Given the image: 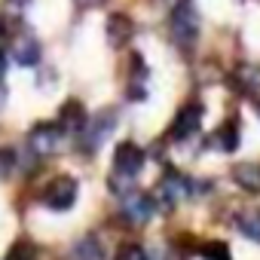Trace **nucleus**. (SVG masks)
<instances>
[{
    "label": "nucleus",
    "instance_id": "nucleus-1",
    "mask_svg": "<svg viewBox=\"0 0 260 260\" xmlns=\"http://www.w3.org/2000/svg\"><path fill=\"white\" fill-rule=\"evenodd\" d=\"M169 25H172V37H175L181 46H193V43H196V34H199V19H196L193 4L181 0V4L172 10V16H169Z\"/></svg>",
    "mask_w": 260,
    "mask_h": 260
},
{
    "label": "nucleus",
    "instance_id": "nucleus-2",
    "mask_svg": "<svg viewBox=\"0 0 260 260\" xmlns=\"http://www.w3.org/2000/svg\"><path fill=\"white\" fill-rule=\"evenodd\" d=\"M77 181L74 178H68V175H61V178H55V181H49V187L43 190V202L52 208V211H68L74 202H77Z\"/></svg>",
    "mask_w": 260,
    "mask_h": 260
},
{
    "label": "nucleus",
    "instance_id": "nucleus-3",
    "mask_svg": "<svg viewBox=\"0 0 260 260\" xmlns=\"http://www.w3.org/2000/svg\"><path fill=\"white\" fill-rule=\"evenodd\" d=\"M144 169V150L132 141H122L116 150H113V172L119 178H135L138 172Z\"/></svg>",
    "mask_w": 260,
    "mask_h": 260
},
{
    "label": "nucleus",
    "instance_id": "nucleus-4",
    "mask_svg": "<svg viewBox=\"0 0 260 260\" xmlns=\"http://www.w3.org/2000/svg\"><path fill=\"white\" fill-rule=\"evenodd\" d=\"M153 211H156L153 196L138 193V190L122 193V214H125V220H128V223H147V220L153 217Z\"/></svg>",
    "mask_w": 260,
    "mask_h": 260
},
{
    "label": "nucleus",
    "instance_id": "nucleus-5",
    "mask_svg": "<svg viewBox=\"0 0 260 260\" xmlns=\"http://www.w3.org/2000/svg\"><path fill=\"white\" fill-rule=\"evenodd\" d=\"M28 144L37 156H49L58 150L61 144V125H52V122H40L31 128V135H28Z\"/></svg>",
    "mask_w": 260,
    "mask_h": 260
},
{
    "label": "nucleus",
    "instance_id": "nucleus-6",
    "mask_svg": "<svg viewBox=\"0 0 260 260\" xmlns=\"http://www.w3.org/2000/svg\"><path fill=\"white\" fill-rule=\"evenodd\" d=\"M199 122H202V104H187V107H181L178 116H175V122H172V138H175V141L190 138L196 128H199Z\"/></svg>",
    "mask_w": 260,
    "mask_h": 260
},
{
    "label": "nucleus",
    "instance_id": "nucleus-7",
    "mask_svg": "<svg viewBox=\"0 0 260 260\" xmlns=\"http://www.w3.org/2000/svg\"><path fill=\"white\" fill-rule=\"evenodd\" d=\"M169 205H175V202H181V199H187L190 196V181L184 178V175H178V172H166L162 175V181H159V190H156Z\"/></svg>",
    "mask_w": 260,
    "mask_h": 260
},
{
    "label": "nucleus",
    "instance_id": "nucleus-8",
    "mask_svg": "<svg viewBox=\"0 0 260 260\" xmlns=\"http://www.w3.org/2000/svg\"><path fill=\"white\" fill-rule=\"evenodd\" d=\"M113 128V110H104V113H98L95 116V122H92V128H89V138H86V147L89 150H98V144L107 138V132Z\"/></svg>",
    "mask_w": 260,
    "mask_h": 260
},
{
    "label": "nucleus",
    "instance_id": "nucleus-9",
    "mask_svg": "<svg viewBox=\"0 0 260 260\" xmlns=\"http://www.w3.org/2000/svg\"><path fill=\"white\" fill-rule=\"evenodd\" d=\"M61 128H71V132H83L86 128V110L80 101H68L61 107Z\"/></svg>",
    "mask_w": 260,
    "mask_h": 260
},
{
    "label": "nucleus",
    "instance_id": "nucleus-10",
    "mask_svg": "<svg viewBox=\"0 0 260 260\" xmlns=\"http://www.w3.org/2000/svg\"><path fill=\"white\" fill-rule=\"evenodd\" d=\"M16 61L22 64V68H34L37 61H40V43L34 40V37H22L19 43H16Z\"/></svg>",
    "mask_w": 260,
    "mask_h": 260
},
{
    "label": "nucleus",
    "instance_id": "nucleus-11",
    "mask_svg": "<svg viewBox=\"0 0 260 260\" xmlns=\"http://www.w3.org/2000/svg\"><path fill=\"white\" fill-rule=\"evenodd\" d=\"M211 144H217L223 153H233L236 147H239V128H236V119H230V122H223L217 132H214V138H211Z\"/></svg>",
    "mask_w": 260,
    "mask_h": 260
},
{
    "label": "nucleus",
    "instance_id": "nucleus-12",
    "mask_svg": "<svg viewBox=\"0 0 260 260\" xmlns=\"http://www.w3.org/2000/svg\"><path fill=\"white\" fill-rule=\"evenodd\" d=\"M233 178H236V184H242L245 190H260V166L242 162V166L233 169Z\"/></svg>",
    "mask_w": 260,
    "mask_h": 260
},
{
    "label": "nucleus",
    "instance_id": "nucleus-13",
    "mask_svg": "<svg viewBox=\"0 0 260 260\" xmlns=\"http://www.w3.org/2000/svg\"><path fill=\"white\" fill-rule=\"evenodd\" d=\"M128 34H132V22H128L125 16H110V22H107V37H110V43L119 46V43L128 40Z\"/></svg>",
    "mask_w": 260,
    "mask_h": 260
},
{
    "label": "nucleus",
    "instance_id": "nucleus-14",
    "mask_svg": "<svg viewBox=\"0 0 260 260\" xmlns=\"http://www.w3.org/2000/svg\"><path fill=\"white\" fill-rule=\"evenodd\" d=\"M71 257H74V260H101V257H104V251H101L98 239L86 236V239H80V242L74 245V254H71Z\"/></svg>",
    "mask_w": 260,
    "mask_h": 260
},
{
    "label": "nucleus",
    "instance_id": "nucleus-15",
    "mask_svg": "<svg viewBox=\"0 0 260 260\" xmlns=\"http://www.w3.org/2000/svg\"><path fill=\"white\" fill-rule=\"evenodd\" d=\"M236 223H239V230L248 236V239H254V242H260V208H251V211H242L239 217H236Z\"/></svg>",
    "mask_w": 260,
    "mask_h": 260
},
{
    "label": "nucleus",
    "instance_id": "nucleus-16",
    "mask_svg": "<svg viewBox=\"0 0 260 260\" xmlns=\"http://www.w3.org/2000/svg\"><path fill=\"white\" fill-rule=\"evenodd\" d=\"M199 254H202V260H233L226 242H205V245L199 248Z\"/></svg>",
    "mask_w": 260,
    "mask_h": 260
},
{
    "label": "nucleus",
    "instance_id": "nucleus-17",
    "mask_svg": "<svg viewBox=\"0 0 260 260\" xmlns=\"http://www.w3.org/2000/svg\"><path fill=\"white\" fill-rule=\"evenodd\" d=\"M7 260H37V248L31 242H16Z\"/></svg>",
    "mask_w": 260,
    "mask_h": 260
},
{
    "label": "nucleus",
    "instance_id": "nucleus-18",
    "mask_svg": "<svg viewBox=\"0 0 260 260\" xmlns=\"http://www.w3.org/2000/svg\"><path fill=\"white\" fill-rule=\"evenodd\" d=\"M116 260H147V251L141 245H122L116 251Z\"/></svg>",
    "mask_w": 260,
    "mask_h": 260
},
{
    "label": "nucleus",
    "instance_id": "nucleus-19",
    "mask_svg": "<svg viewBox=\"0 0 260 260\" xmlns=\"http://www.w3.org/2000/svg\"><path fill=\"white\" fill-rule=\"evenodd\" d=\"M25 4H28V0H7V7H10L13 13H22V10H25Z\"/></svg>",
    "mask_w": 260,
    "mask_h": 260
},
{
    "label": "nucleus",
    "instance_id": "nucleus-20",
    "mask_svg": "<svg viewBox=\"0 0 260 260\" xmlns=\"http://www.w3.org/2000/svg\"><path fill=\"white\" fill-rule=\"evenodd\" d=\"M4 68H7V55L0 52V74H4Z\"/></svg>",
    "mask_w": 260,
    "mask_h": 260
},
{
    "label": "nucleus",
    "instance_id": "nucleus-21",
    "mask_svg": "<svg viewBox=\"0 0 260 260\" xmlns=\"http://www.w3.org/2000/svg\"><path fill=\"white\" fill-rule=\"evenodd\" d=\"M80 4H86V7H92V4H101V0H80Z\"/></svg>",
    "mask_w": 260,
    "mask_h": 260
},
{
    "label": "nucleus",
    "instance_id": "nucleus-22",
    "mask_svg": "<svg viewBox=\"0 0 260 260\" xmlns=\"http://www.w3.org/2000/svg\"><path fill=\"white\" fill-rule=\"evenodd\" d=\"M0 104H4V89H0Z\"/></svg>",
    "mask_w": 260,
    "mask_h": 260
},
{
    "label": "nucleus",
    "instance_id": "nucleus-23",
    "mask_svg": "<svg viewBox=\"0 0 260 260\" xmlns=\"http://www.w3.org/2000/svg\"><path fill=\"white\" fill-rule=\"evenodd\" d=\"M257 113H260V107H257Z\"/></svg>",
    "mask_w": 260,
    "mask_h": 260
}]
</instances>
